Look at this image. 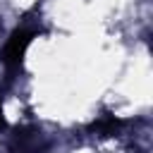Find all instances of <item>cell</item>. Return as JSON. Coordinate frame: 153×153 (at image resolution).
<instances>
[{
  "instance_id": "1",
  "label": "cell",
  "mask_w": 153,
  "mask_h": 153,
  "mask_svg": "<svg viewBox=\"0 0 153 153\" xmlns=\"http://www.w3.org/2000/svg\"><path fill=\"white\" fill-rule=\"evenodd\" d=\"M41 29H36V26H17L12 33H10V38H7V43L2 45V55H0V60L5 62V67L7 69H19L22 67V60H24V53H26V48H29V43L33 41V36L38 33Z\"/></svg>"
},
{
  "instance_id": "2",
  "label": "cell",
  "mask_w": 153,
  "mask_h": 153,
  "mask_svg": "<svg viewBox=\"0 0 153 153\" xmlns=\"http://www.w3.org/2000/svg\"><path fill=\"white\" fill-rule=\"evenodd\" d=\"M0 129H5V117H2V108H0Z\"/></svg>"
}]
</instances>
